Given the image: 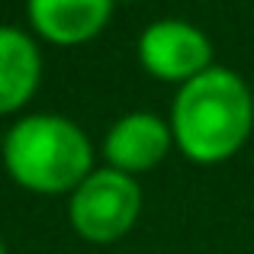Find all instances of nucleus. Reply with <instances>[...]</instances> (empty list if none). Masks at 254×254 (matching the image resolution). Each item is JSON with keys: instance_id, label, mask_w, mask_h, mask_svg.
Segmentation results:
<instances>
[{"instance_id": "1a4fd4ad", "label": "nucleus", "mask_w": 254, "mask_h": 254, "mask_svg": "<svg viewBox=\"0 0 254 254\" xmlns=\"http://www.w3.org/2000/svg\"><path fill=\"white\" fill-rule=\"evenodd\" d=\"M0 254H6V248H3V242H0Z\"/></svg>"}, {"instance_id": "f03ea898", "label": "nucleus", "mask_w": 254, "mask_h": 254, "mask_svg": "<svg viewBox=\"0 0 254 254\" xmlns=\"http://www.w3.org/2000/svg\"><path fill=\"white\" fill-rule=\"evenodd\" d=\"M0 161L23 190L39 196H71L93 171V145L74 119L58 113H26L6 129Z\"/></svg>"}, {"instance_id": "0eeeda50", "label": "nucleus", "mask_w": 254, "mask_h": 254, "mask_svg": "<svg viewBox=\"0 0 254 254\" xmlns=\"http://www.w3.org/2000/svg\"><path fill=\"white\" fill-rule=\"evenodd\" d=\"M42 52L19 26H0V116L19 113L39 90Z\"/></svg>"}, {"instance_id": "7ed1b4c3", "label": "nucleus", "mask_w": 254, "mask_h": 254, "mask_svg": "<svg viewBox=\"0 0 254 254\" xmlns=\"http://www.w3.org/2000/svg\"><path fill=\"white\" fill-rule=\"evenodd\" d=\"M142 216V187L113 168H93L68 196V222L84 242L113 245L135 229Z\"/></svg>"}, {"instance_id": "20e7f679", "label": "nucleus", "mask_w": 254, "mask_h": 254, "mask_svg": "<svg viewBox=\"0 0 254 254\" xmlns=\"http://www.w3.org/2000/svg\"><path fill=\"white\" fill-rule=\"evenodd\" d=\"M138 62L151 77L180 87L212 68V42L187 19H155L138 36Z\"/></svg>"}, {"instance_id": "39448f33", "label": "nucleus", "mask_w": 254, "mask_h": 254, "mask_svg": "<svg viewBox=\"0 0 254 254\" xmlns=\"http://www.w3.org/2000/svg\"><path fill=\"white\" fill-rule=\"evenodd\" d=\"M174 148V132L171 123L155 113H126L110 126V132L103 135V158L106 168L123 171L129 177L145 171H155L158 164L168 158Z\"/></svg>"}, {"instance_id": "f257e3e1", "label": "nucleus", "mask_w": 254, "mask_h": 254, "mask_svg": "<svg viewBox=\"0 0 254 254\" xmlns=\"http://www.w3.org/2000/svg\"><path fill=\"white\" fill-rule=\"evenodd\" d=\"M174 148L193 164H225L245 148L254 132V93L242 74L206 68L180 84L171 103Z\"/></svg>"}, {"instance_id": "6e6552de", "label": "nucleus", "mask_w": 254, "mask_h": 254, "mask_svg": "<svg viewBox=\"0 0 254 254\" xmlns=\"http://www.w3.org/2000/svg\"><path fill=\"white\" fill-rule=\"evenodd\" d=\"M116 3H135V0H116Z\"/></svg>"}, {"instance_id": "423d86ee", "label": "nucleus", "mask_w": 254, "mask_h": 254, "mask_svg": "<svg viewBox=\"0 0 254 254\" xmlns=\"http://www.w3.org/2000/svg\"><path fill=\"white\" fill-rule=\"evenodd\" d=\"M116 0H26V16L39 39L52 45H84L110 26Z\"/></svg>"}]
</instances>
